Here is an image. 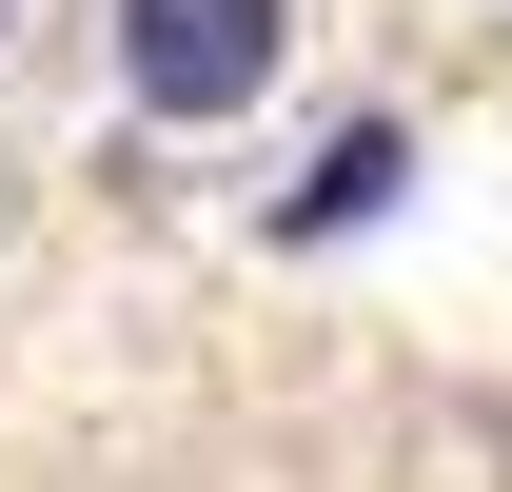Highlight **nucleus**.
Returning <instances> with one entry per match:
<instances>
[{
  "instance_id": "nucleus-1",
  "label": "nucleus",
  "mask_w": 512,
  "mask_h": 492,
  "mask_svg": "<svg viewBox=\"0 0 512 492\" xmlns=\"http://www.w3.org/2000/svg\"><path fill=\"white\" fill-rule=\"evenodd\" d=\"M99 79L138 138H217L296 79V0H99Z\"/></svg>"
},
{
  "instance_id": "nucleus-2",
  "label": "nucleus",
  "mask_w": 512,
  "mask_h": 492,
  "mask_svg": "<svg viewBox=\"0 0 512 492\" xmlns=\"http://www.w3.org/2000/svg\"><path fill=\"white\" fill-rule=\"evenodd\" d=\"M394 178H414V138H394V119H355L316 178L276 197V237H355V217H394Z\"/></svg>"
},
{
  "instance_id": "nucleus-3",
  "label": "nucleus",
  "mask_w": 512,
  "mask_h": 492,
  "mask_svg": "<svg viewBox=\"0 0 512 492\" xmlns=\"http://www.w3.org/2000/svg\"><path fill=\"white\" fill-rule=\"evenodd\" d=\"M0 40H20V0H0Z\"/></svg>"
}]
</instances>
